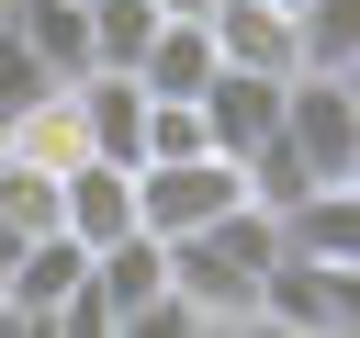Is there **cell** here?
Listing matches in <instances>:
<instances>
[{"mask_svg":"<svg viewBox=\"0 0 360 338\" xmlns=\"http://www.w3.org/2000/svg\"><path fill=\"white\" fill-rule=\"evenodd\" d=\"M281 259V214L270 203H236L191 237H169V304L191 327H259V282Z\"/></svg>","mask_w":360,"mask_h":338,"instance_id":"1","label":"cell"},{"mask_svg":"<svg viewBox=\"0 0 360 338\" xmlns=\"http://www.w3.org/2000/svg\"><path fill=\"white\" fill-rule=\"evenodd\" d=\"M281 146L304 158V180H349V158H360V101H349L326 68H292V79H281Z\"/></svg>","mask_w":360,"mask_h":338,"instance_id":"2","label":"cell"},{"mask_svg":"<svg viewBox=\"0 0 360 338\" xmlns=\"http://www.w3.org/2000/svg\"><path fill=\"white\" fill-rule=\"evenodd\" d=\"M90 304H101L112 338H135V327L169 304V237H146V225L101 237V248H90Z\"/></svg>","mask_w":360,"mask_h":338,"instance_id":"3","label":"cell"},{"mask_svg":"<svg viewBox=\"0 0 360 338\" xmlns=\"http://www.w3.org/2000/svg\"><path fill=\"white\" fill-rule=\"evenodd\" d=\"M202 124H214L225 158L270 146V135H281V79H270V68H214V79H202Z\"/></svg>","mask_w":360,"mask_h":338,"instance_id":"4","label":"cell"},{"mask_svg":"<svg viewBox=\"0 0 360 338\" xmlns=\"http://www.w3.org/2000/svg\"><path fill=\"white\" fill-rule=\"evenodd\" d=\"M0 158H22V169H45V180H68V169L90 158V124H79V90L56 79L45 101H22V113L0 124Z\"/></svg>","mask_w":360,"mask_h":338,"instance_id":"5","label":"cell"},{"mask_svg":"<svg viewBox=\"0 0 360 338\" xmlns=\"http://www.w3.org/2000/svg\"><path fill=\"white\" fill-rule=\"evenodd\" d=\"M281 248L292 259H326V270H360V192L349 180H315L281 203Z\"/></svg>","mask_w":360,"mask_h":338,"instance_id":"6","label":"cell"},{"mask_svg":"<svg viewBox=\"0 0 360 338\" xmlns=\"http://www.w3.org/2000/svg\"><path fill=\"white\" fill-rule=\"evenodd\" d=\"M225 56H214V23L202 11H158V34H146V56H135V79L158 90V101H202V79H214Z\"/></svg>","mask_w":360,"mask_h":338,"instance_id":"7","label":"cell"},{"mask_svg":"<svg viewBox=\"0 0 360 338\" xmlns=\"http://www.w3.org/2000/svg\"><path fill=\"white\" fill-rule=\"evenodd\" d=\"M56 225H68L79 248L124 237V225H135V169H124V158H79V169L56 180Z\"/></svg>","mask_w":360,"mask_h":338,"instance_id":"8","label":"cell"},{"mask_svg":"<svg viewBox=\"0 0 360 338\" xmlns=\"http://www.w3.org/2000/svg\"><path fill=\"white\" fill-rule=\"evenodd\" d=\"M202 23H214V56H225V68H270V79H292V68H304V45H292V11H281V0H214Z\"/></svg>","mask_w":360,"mask_h":338,"instance_id":"9","label":"cell"},{"mask_svg":"<svg viewBox=\"0 0 360 338\" xmlns=\"http://www.w3.org/2000/svg\"><path fill=\"white\" fill-rule=\"evenodd\" d=\"M0 23L45 56V79H79V68H90V11H79V0H11Z\"/></svg>","mask_w":360,"mask_h":338,"instance_id":"10","label":"cell"},{"mask_svg":"<svg viewBox=\"0 0 360 338\" xmlns=\"http://www.w3.org/2000/svg\"><path fill=\"white\" fill-rule=\"evenodd\" d=\"M90 11V68H135L158 34V0H79Z\"/></svg>","mask_w":360,"mask_h":338,"instance_id":"11","label":"cell"},{"mask_svg":"<svg viewBox=\"0 0 360 338\" xmlns=\"http://www.w3.org/2000/svg\"><path fill=\"white\" fill-rule=\"evenodd\" d=\"M292 45H304V68H338L360 45V0H292Z\"/></svg>","mask_w":360,"mask_h":338,"instance_id":"12","label":"cell"},{"mask_svg":"<svg viewBox=\"0 0 360 338\" xmlns=\"http://www.w3.org/2000/svg\"><path fill=\"white\" fill-rule=\"evenodd\" d=\"M191 146H214L202 101H158V90H146V146H135V158H191Z\"/></svg>","mask_w":360,"mask_h":338,"instance_id":"13","label":"cell"},{"mask_svg":"<svg viewBox=\"0 0 360 338\" xmlns=\"http://www.w3.org/2000/svg\"><path fill=\"white\" fill-rule=\"evenodd\" d=\"M45 90H56V79H45V56H34V45L0 23V124H11L22 101H45Z\"/></svg>","mask_w":360,"mask_h":338,"instance_id":"14","label":"cell"},{"mask_svg":"<svg viewBox=\"0 0 360 338\" xmlns=\"http://www.w3.org/2000/svg\"><path fill=\"white\" fill-rule=\"evenodd\" d=\"M326 79H338V90H349V101H360V45H349V56H338V68H326Z\"/></svg>","mask_w":360,"mask_h":338,"instance_id":"15","label":"cell"},{"mask_svg":"<svg viewBox=\"0 0 360 338\" xmlns=\"http://www.w3.org/2000/svg\"><path fill=\"white\" fill-rule=\"evenodd\" d=\"M158 11H214V0H158Z\"/></svg>","mask_w":360,"mask_h":338,"instance_id":"16","label":"cell"},{"mask_svg":"<svg viewBox=\"0 0 360 338\" xmlns=\"http://www.w3.org/2000/svg\"><path fill=\"white\" fill-rule=\"evenodd\" d=\"M349 192H360V158H349Z\"/></svg>","mask_w":360,"mask_h":338,"instance_id":"17","label":"cell"},{"mask_svg":"<svg viewBox=\"0 0 360 338\" xmlns=\"http://www.w3.org/2000/svg\"><path fill=\"white\" fill-rule=\"evenodd\" d=\"M281 11H292V0H281Z\"/></svg>","mask_w":360,"mask_h":338,"instance_id":"18","label":"cell"},{"mask_svg":"<svg viewBox=\"0 0 360 338\" xmlns=\"http://www.w3.org/2000/svg\"><path fill=\"white\" fill-rule=\"evenodd\" d=\"M0 11H11V0H0Z\"/></svg>","mask_w":360,"mask_h":338,"instance_id":"19","label":"cell"}]
</instances>
